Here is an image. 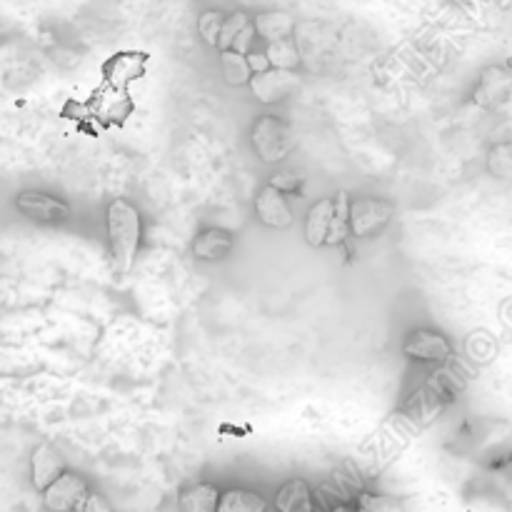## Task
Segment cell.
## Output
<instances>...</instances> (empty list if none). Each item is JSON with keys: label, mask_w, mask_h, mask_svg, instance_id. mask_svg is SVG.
Masks as SVG:
<instances>
[{"label": "cell", "mask_w": 512, "mask_h": 512, "mask_svg": "<svg viewBox=\"0 0 512 512\" xmlns=\"http://www.w3.org/2000/svg\"><path fill=\"white\" fill-rule=\"evenodd\" d=\"M218 512H268V500L248 488H230L220 495Z\"/></svg>", "instance_id": "cell-17"}, {"label": "cell", "mask_w": 512, "mask_h": 512, "mask_svg": "<svg viewBox=\"0 0 512 512\" xmlns=\"http://www.w3.org/2000/svg\"><path fill=\"white\" fill-rule=\"evenodd\" d=\"M250 140H253L255 153L260 155L263 163H280L295 150L293 128L285 120L275 118V115H263L253 125Z\"/></svg>", "instance_id": "cell-3"}, {"label": "cell", "mask_w": 512, "mask_h": 512, "mask_svg": "<svg viewBox=\"0 0 512 512\" xmlns=\"http://www.w3.org/2000/svg\"><path fill=\"white\" fill-rule=\"evenodd\" d=\"M90 490L80 475L65 470L53 485L43 493V505L50 512H80L88 500Z\"/></svg>", "instance_id": "cell-6"}, {"label": "cell", "mask_w": 512, "mask_h": 512, "mask_svg": "<svg viewBox=\"0 0 512 512\" xmlns=\"http://www.w3.org/2000/svg\"><path fill=\"white\" fill-rule=\"evenodd\" d=\"M218 488L210 483H195L185 488L178 498L180 512H218L220 503Z\"/></svg>", "instance_id": "cell-16"}, {"label": "cell", "mask_w": 512, "mask_h": 512, "mask_svg": "<svg viewBox=\"0 0 512 512\" xmlns=\"http://www.w3.org/2000/svg\"><path fill=\"white\" fill-rule=\"evenodd\" d=\"M250 88H253V95L260 100V103L273 105L288 98V95L298 88V75L290 73V70L270 68L268 73L253 75Z\"/></svg>", "instance_id": "cell-9"}, {"label": "cell", "mask_w": 512, "mask_h": 512, "mask_svg": "<svg viewBox=\"0 0 512 512\" xmlns=\"http://www.w3.org/2000/svg\"><path fill=\"white\" fill-rule=\"evenodd\" d=\"M333 215H335V198H323L310 208L308 223H305V238H308V243L313 245V248L328 243Z\"/></svg>", "instance_id": "cell-13"}, {"label": "cell", "mask_w": 512, "mask_h": 512, "mask_svg": "<svg viewBox=\"0 0 512 512\" xmlns=\"http://www.w3.org/2000/svg\"><path fill=\"white\" fill-rule=\"evenodd\" d=\"M265 55H268L270 65H273V68H278V70H290V73H295V68L300 65L298 45L293 43V38L278 40V43H268V50H265Z\"/></svg>", "instance_id": "cell-21"}, {"label": "cell", "mask_w": 512, "mask_h": 512, "mask_svg": "<svg viewBox=\"0 0 512 512\" xmlns=\"http://www.w3.org/2000/svg\"><path fill=\"white\" fill-rule=\"evenodd\" d=\"M450 403H453V398H450L433 378H428L403 405H400L398 413L403 415L418 433H423V430H428L430 425L443 415V410L448 408Z\"/></svg>", "instance_id": "cell-2"}, {"label": "cell", "mask_w": 512, "mask_h": 512, "mask_svg": "<svg viewBox=\"0 0 512 512\" xmlns=\"http://www.w3.org/2000/svg\"><path fill=\"white\" fill-rule=\"evenodd\" d=\"M230 250H233V235H230L228 230H220V228L203 230L193 243L195 258L208 260V263L223 260Z\"/></svg>", "instance_id": "cell-14"}, {"label": "cell", "mask_w": 512, "mask_h": 512, "mask_svg": "<svg viewBox=\"0 0 512 512\" xmlns=\"http://www.w3.org/2000/svg\"><path fill=\"white\" fill-rule=\"evenodd\" d=\"M255 35H258V33H255V25H253V20H250V23L243 28V33L238 35V40H235V43H233L235 53H240V55H250V53H253V50H250V48H253Z\"/></svg>", "instance_id": "cell-26"}, {"label": "cell", "mask_w": 512, "mask_h": 512, "mask_svg": "<svg viewBox=\"0 0 512 512\" xmlns=\"http://www.w3.org/2000/svg\"><path fill=\"white\" fill-rule=\"evenodd\" d=\"M255 33L265 40V43H278V40H288L295 30L293 15L283 13V10H270V13H260L253 20Z\"/></svg>", "instance_id": "cell-15"}, {"label": "cell", "mask_w": 512, "mask_h": 512, "mask_svg": "<svg viewBox=\"0 0 512 512\" xmlns=\"http://www.w3.org/2000/svg\"><path fill=\"white\" fill-rule=\"evenodd\" d=\"M355 508H358V512H405L403 503L398 498H393V495H378L368 493V490L363 495H358Z\"/></svg>", "instance_id": "cell-22"}, {"label": "cell", "mask_w": 512, "mask_h": 512, "mask_svg": "<svg viewBox=\"0 0 512 512\" xmlns=\"http://www.w3.org/2000/svg\"><path fill=\"white\" fill-rule=\"evenodd\" d=\"M250 23V18L245 13H230L228 18H225L223 23V30H220V40H218V50L220 53H225V50H233V43L238 40V35L243 33L245 25Z\"/></svg>", "instance_id": "cell-23"}, {"label": "cell", "mask_w": 512, "mask_h": 512, "mask_svg": "<svg viewBox=\"0 0 512 512\" xmlns=\"http://www.w3.org/2000/svg\"><path fill=\"white\" fill-rule=\"evenodd\" d=\"M333 198H335V215H333V225H330L328 243L325 245H343L350 233V198L348 193H338L333 195Z\"/></svg>", "instance_id": "cell-20"}, {"label": "cell", "mask_w": 512, "mask_h": 512, "mask_svg": "<svg viewBox=\"0 0 512 512\" xmlns=\"http://www.w3.org/2000/svg\"><path fill=\"white\" fill-rule=\"evenodd\" d=\"M63 473L65 463L53 445L43 443L33 450V458H30V475H33L35 490L45 493V490H48Z\"/></svg>", "instance_id": "cell-11"}, {"label": "cell", "mask_w": 512, "mask_h": 512, "mask_svg": "<svg viewBox=\"0 0 512 512\" xmlns=\"http://www.w3.org/2000/svg\"><path fill=\"white\" fill-rule=\"evenodd\" d=\"M223 23H225V15L220 13V10H205V13L198 18V33L203 35V40L210 45V48H218Z\"/></svg>", "instance_id": "cell-24"}, {"label": "cell", "mask_w": 512, "mask_h": 512, "mask_svg": "<svg viewBox=\"0 0 512 512\" xmlns=\"http://www.w3.org/2000/svg\"><path fill=\"white\" fill-rule=\"evenodd\" d=\"M80 512H113V508H110V503L105 500V495L90 493L88 500H85V505L80 508Z\"/></svg>", "instance_id": "cell-27"}, {"label": "cell", "mask_w": 512, "mask_h": 512, "mask_svg": "<svg viewBox=\"0 0 512 512\" xmlns=\"http://www.w3.org/2000/svg\"><path fill=\"white\" fill-rule=\"evenodd\" d=\"M140 238H143V220L138 208L123 198H115L108 205V240L110 255H113V268L120 275L130 273L138 255Z\"/></svg>", "instance_id": "cell-1"}, {"label": "cell", "mask_w": 512, "mask_h": 512, "mask_svg": "<svg viewBox=\"0 0 512 512\" xmlns=\"http://www.w3.org/2000/svg\"><path fill=\"white\" fill-rule=\"evenodd\" d=\"M15 205H18L20 213L28 215L30 220H38V223H63L70 218L68 203L48 193H38V190L20 193L15 198Z\"/></svg>", "instance_id": "cell-7"}, {"label": "cell", "mask_w": 512, "mask_h": 512, "mask_svg": "<svg viewBox=\"0 0 512 512\" xmlns=\"http://www.w3.org/2000/svg\"><path fill=\"white\" fill-rule=\"evenodd\" d=\"M275 510L278 512H318L315 493L305 480L293 478L275 495Z\"/></svg>", "instance_id": "cell-12"}, {"label": "cell", "mask_w": 512, "mask_h": 512, "mask_svg": "<svg viewBox=\"0 0 512 512\" xmlns=\"http://www.w3.org/2000/svg\"><path fill=\"white\" fill-rule=\"evenodd\" d=\"M328 480L345 495L348 503H353V500H358V495L365 493V478L363 473L355 468L353 460H345L343 465H338V468L330 473Z\"/></svg>", "instance_id": "cell-18"}, {"label": "cell", "mask_w": 512, "mask_h": 512, "mask_svg": "<svg viewBox=\"0 0 512 512\" xmlns=\"http://www.w3.org/2000/svg\"><path fill=\"white\" fill-rule=\"evenodd\" d=\"M330 512H358V508H355L353 503H343V505H335Z\"/></svg>", "instance_id": "cell-29"}, {"label": "cell", "mask_w": 512, "mask_h": 512, "mask_svg": "<svg viewBox=\"0 0 512 512\" xmlns=\"http://www.w3.org/2000/svg\"><path fill=\"white\" fill-rule=\"evenodd\" d=\"M405 358L415 360V363L428 365H445L453 358V345L443 333L430 328H418L405 338L403 343Z\"/></svg>", "instance_id": "cell-4"}, {"label": "cell", "mask_w": 512, "mask_h": 512, "mask_svg": "<svg viewBox=\"0 0 512 512\" xmlns=\"http://www.w3.org/2000/svg\"><path fill=\"white\" fill-rule=\"evenodd\" d=\"M393 218V205L378 198L350 200V230L355 238H375Z\"/></svg>", "instance_id": "cell-5"}, {"label": "cell", "mask_w": 512, "mask_h": 512, "mask_svg": "<svg viewBox=\"0 0 512 512\" xmlns=\"http://www.w3.org/2000/svg\"><path fill=\"white\" fill-rule=\"evenodd\" d=\"M248 63H250V70H253V75L268 73V70L273 68V65H270V60H268V55H265V53H250Z\"/></svg>", "instance_id": "cell-28"}, {"label": "cell", "mask_w": 512, "mask_h": 512, "mask_svg": "<svg viewBox=\"0 0 512 512\" xmlns=\"http://www.w3.org/2000/svg\"><path fill=\"white\" fill-rule=\"evenodd\" d=\"M275 190H280L283 195L288 193H298L300 185H303V178H300L298 173H288V170H280V173H275L273 178H270V183Z\"/></svg>", "instance_id": "cell-25"}, {"label": "cell", "mask_w": 512, "mask_h": 512, "mask_svg": "<svg viewBox=\"0 0 512 512\" xmlns=\"http://www.w3.org/2000/svg\"><path fill=\"white\" fill-rule=\"evenodd\" d=\"M220 65H223V78L228 80V85H250L253 80V70H250L248 55H240L235 50H225L220 53Z\"/></svg>", "instance_id": "cell-19"}, {"label": "cell", "mask_w": 512, "mask_h": 512, "mask_svg": "<svg viewBox=\"0 0 512 512\" xmlns=\"http://www.w3.org/2000/svg\"><path fill=\"white\" fill-rule=\"evenodd\" d=\"M255 213H258V220L268 228L285 230L293 225V210H290L288 198H285L280 190H275L273 185H265L263 190L255 198Z\"/></svg>", "instance_id": "cell-10"}, {"label": "cell", "mask_w": 512, "mask_h": 512, "mask_svg": "<svg viewBox=\"0 0 512 512\" xmlns=\"http://www.w3.org/2000/svg\"><path fill=\"white\" fill-rule=\"evenodd\" d=\"M512 90V70L505 65H493V68L483 70L478 80V88H475L473 100L485 110H493L498 105H503L508 100Z\"/></svg>", "instance_id": "cell-8"}]
</instances>
